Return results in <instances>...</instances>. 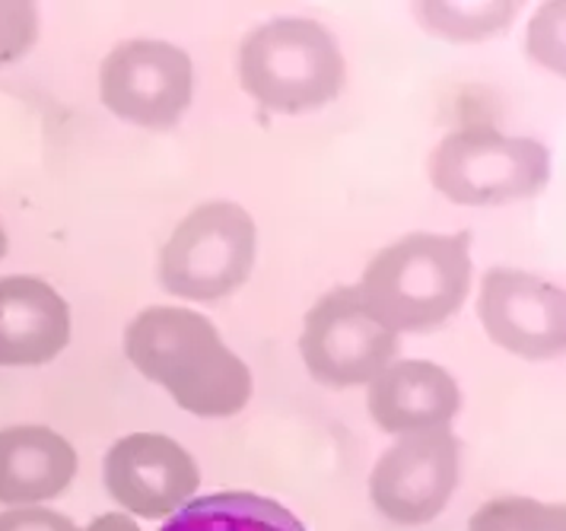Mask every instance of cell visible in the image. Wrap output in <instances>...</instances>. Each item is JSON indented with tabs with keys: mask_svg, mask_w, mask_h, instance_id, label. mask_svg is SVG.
<instances>
[{
	"mask_svg": "<svg viewBox=\"0 0 566 531\" xmlns=\"http://www.w3.org/2000/svg\"><path fill=\"white\" fill-rule=\"evenodd\" d=\"M125 354L181 410L207 420L239 414L255 388L252 369L223 344L217 325L179 305L140 309L125 329Z\"/></svg>",
	"mask_w": 566,
	"mask_h": 531,
	"instance_id": "1",
	"label": "cell"
},
{
	"mask_svg": "<svg viewBox=\"0 0 566 531\" xmlns=\"http://www.w3.org/2000/svg\"><path fill=\"white\" fill-rule=\"evenodd\" d=\"M357 290L395 334L439 329L471 290V232H411L391 242L366 264Z\"/></svg>",
	"mask_w": 566,
	"mask_h": 531,
	"instance_id": "2",
	"label": "cell"
},
{
	"mask_svg": "<svg viewBox=\"0 0 566 531\" xmlns=\"http://www.w3.org/2000/svg\"><path fill=\"white\" fill-rule=\"evenodd\" d=\"M239 80L268 112L303 115L337 100L347 67L325 25L303 17H281L245 35L239 49Z\"/></svg>",
	"mask_w": 566,
	"mask_h": 531,
	"instance_id": "3",
	"label": "cell"
},
{
	"mask_svg": "<svg viewBox=\"0 0 566 531\" xmlns=\"http://www.w3.org/2000/svg\"><path fill=\"white\" fill-rule=\"evenodd\" d=\"M427 173L449 201L500 207L544 191L551 178V153L532 137L474 125L446 134L427 159Z\"/></svg>",
	"mask_w": 566,
	"mask_h": 531,
	"instance_id": "4",
	"label": "cell"
},
{
	"mask_svg": "<svg viewBox=\"0 0 566 531\" xmlns=\"http://www.w3.org/2000/svg\"><path fill=\"white\" fill-rule=\"evenodd\" d=\"M255 254L252 214L235 201H207L172 229L159 252V280L181 300H223L252 278Z\"/></svg>",
	"mask_w": 566,
	"mask_h": 531,
	"instance_id": "5",
	"label": "cell"
},
{
	"mask_svg": "<svg viewBox=\"0 0 566 531\" xmlns=\"http://www.w3.org/2000/svg\"><path fill=\"white\" fill-rule=\"evenodd\" d=\"M398 351V334L363 303L357 287H337L306 312L300 354L310 376L328 388L373 382Z\"/></svg>",
	"mask_w": 566,
	"mask_h": 531,
	"instance_id": "6",
	"label": "cell"
},
{
	"mask_svg": "<svg viewBox=\"0 0 566 531\" xmlns=\"http://www.w3.org/2000/svg\"><path fill=\"white\" fill-rule=\"evenodd\" d=\"M99 96L115 118L130 125H179L195 96V64L172 42L128 39L103 61Z\"/></svg>",
	"mask_w": 566,
	"mask_h": 531,
	"instance_id": "7",
	"label": "cell"
},
{
	"mask_svg": "<svg viewBox=\"0 0 566 531\" xmlns=\"http://www.w3.org/2000/svg\"><path fill=\"white\" fill-rule=\"evenodd\" d=\"M459 468L462 449L449 427L401 436L369 475L373 507L395 525H427L449 507Z\"/></svg>",
	"mask_w": 566,
	"mask_h": 531,
	"instance_id": "8",
	"label": "cell"
},
{
	"mask_svg": "<svg viewBox=\"0 0 566 531\" xmlns=\"http://www.w3.org/2000/svg\"><path fill=\"white\" fill-rule=\"evenodd\" d=\"M478 319L496 347L522 360L541 363L564 356V290L538 274L515 268H490L481 280Z\"/></svg>",
	"mask_w": 566,
	"mask_h": 531,
	"instance_id": "9",
	"label": "cell"
},
{
	"mask_svg": "<svg viewBox=\"0 0 566 531\" xmlns=\"http://www.w3.org/2000/svg\"><path fill=\"white\" fill-rule=\"evenodd\" d=\"M103 478L108 497L144 519L179 512L201 487L198 461L166 433L122 436L105 452Z\"/></svg>",
	"mask_w": 566,
	"mask_h": 531,
	"instance_id": "10",
	"label": "cell"
},
{
	"mask_svg": "<svg viewBox=\"0 0 566 531\" xmlns=\"http://www.w3.org/2000/svg\"><path fill=\"white\" fill-rule=\"evenodd\" d=\"M366 405L379 430L411 436L449 427L462 407V388L439 363L398 360L369 382Z\"/></svg>",
	"mask_w": 566,
	"mask_h": 531,
	"instance_id": "11",
	"label": "cell"
},
{
	"mask_svg": "<svg viewBox=\"0 0 566 531\" xmlns=\"http://www.w3.org/2000/svg\"><path fill=\"white\" fill-rule=\"evenodd\" d=\"M71 341V305L39 278H0V366H45Z\"/></svg>",
	"mask_w": 566,
	"mask_h": 531,
	"instance_id": "12",
	"label": "cell"
},
{
	"mask_svg": "<svg viewBox=\"0 0 566 531\" xmlns=\"http://www.w3.org/2000/svg\"><path fill=\"white\" fill-rule=\"evenodd\" d=\"M77 449L61 433L27 424L0 430V503L39 507L77 478Z\"/></svg>",
	"mask_w": 566,
	"mask_h": 531,
	"instance_id": "13",
	"label": "cell"
},
{
	"mask_svg": "<svg viewBox=\"0 0 566 531\" xmlns=\"http://www.w3.org/2000/svg\"><path fill=\"white\" fill-rule=\"evenodd\" d=\"M159 531H310L290 509L249 490L191 497Z\"/></svg>",
	"mask_w": 566,
	"mask_h": 531,
	"instance_id": "14",
	"label": "cell"
},
{
	"mask_svg": "<svg viewBox=\"0 0 566 531\" xmlns=\"http://www.w3.org/2000/svg\"><path fill=\"white\" fill-rule=\"evenodd\" d=\"M417 13L446 39H488L510 25L515 3H420Z\"/></svg>",
	"mask_w": 566,
	"mask_h": 531,
	"instance_id": "15",
	"label": "cell"
},
{
	"mask_svg": "<svg viewBox=\"0 0 566 531\" xmlns=\"http://www.w3.org/2000/svg\"><path fill=\"white\" fill-rule=\"evenodd\" d=\"M468 531H566V507L528 497H496L471 516Z\"/></svg>",
	"mask_w": 566,
	"mask_h": 531,
	"instance_id": "16",
	"label": "cell"
},
{
	"mask_svg": "<svg viewBox=\"0 0 566 531\" xmlns=\"http://www.w3.org/2000/svg\"><path fill=\"white\" fill-rule=\"evenodd\" d=\"M39 35V13L32 3H0V64L23 58Z\"/></svg>",
	"mask_w": 566,
	"mask_h": 531,
	"instance_id": "17",
	"label": "cell"
},
{
	"mask_svg": "<svg viewBox=\"0 0 566 531\" xmlns=\"http://www.w3.org/2000/svg\"><path fill=\"white\" fill-rule=\"evenodd\" d=\"M0 531H80L64 512L45 507H13L0 512Z\"/></svg>",
	"mask_w": 566,
	"mask_h": 531,
	"instance_id": "18",
	"label": "cell"
},
{
	"mask_svg": "<svg viewBox=\"0 0 566 531\" xmlns=\"http://www.w3.org/2000/svg\"><path fill=\"white\" fill-rule=\"evenodd\" d=\"M83 531H140L137 529V522L125 516V512H105L99 519H93L90 525Z\"/></svg>",
	"mask_w": 566,
	"mask_h": 531,
	"instance_id": "19",
	"label": "cell"
},
{
	"mask_svg": "<svg viewBox=\"0 0 566 531\" xmlns=\"http://www.w3.org/2000/svg\"><path fill=\"white\" fill-rule=\"evenodd\" d=\"M7 254V229H3V223H0V258Z\"/></svg>",
	"mask_w": 566,
	"mask_h": 531,
	"instance_id": "20",
	"label": "cell"
}]
</instances>
